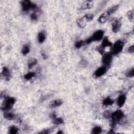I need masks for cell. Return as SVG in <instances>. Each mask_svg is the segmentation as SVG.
<instances>
[{
  "instance_id": "obj_17",
  "label": "cell",
  "mask_w": 134,
  "mask_h": 134,
  "mask_svg": "<svg viewBox=\"0 0 134 134\" xmlns=\"http://www.w3.org/2000/svg\"><path fill=\"white\" fill-rule=\"evenodd\" d=\"M2 73L6 79H9V77L11 76V73H10L9 70L6 67H4L3 68Z\"/></svg>"
},
{
  "instance_id": "obj_15",
  "label": "cell",
  "mask_w": 134,
  "mask_h": 134,
  "mask_svg": "<svg viewBox=\"0 0 134 134\" xmlns=\"http://www.w3.org/2000/svg\"><path fill=\"white\" fill-rule=\"evenodd\" d=\"M46 39V36L45 34L43 32L39 33L38 35V41L39 43L42 44L43 43L45 40Z\"/></svg>"
},
{
  "instance_id": "obj_13",
  "label": "cell",
  "mask_w": 134,
  "mask_h": 134,
  "mask_svg": "<svg viewBox=\"0 0 134 134\" xmlns=\"http://www.w3.org/2000/svg\"><path fill=\"white\" fill-rule=\"evenodd\" d=\"M126 96L124 94H122L119 96L117 98V105L119 107H123L126 102Z\"/></svg>"
},
{
  "instance_id": "obj_21",
  "label": "cell",
  "mask_w": 134,
  "mask_h": 134,
  "mask_svg": "<svg viewBox=\"0 0 134 134\" xmlns=\"http://www.w3.org/2000/svg\"><path fill=\"white\" fill-rule=\"evenodd\" d=\"M35 73L34 72H29L24 75V79L26 80H29L35 77Z\"/></svg>"
},
{
  "instance_id": "obj_8",
  "label": "cell",
  "mask_w": 134,
  "mask_h": 134,
  "mask_svg": "<svg viewBox=\"0 0 134 134\" xmlns=\"http://www.w3.org/2000/svg\"><path fill=\"white\" fill-rule=\"evenodd\" d=\"M112 45H113L112 43L110 42L107 37H105L103 39V40L102 43L101 44V45L100 46V48H99V50H100L101 51H103V49L105 48L108 47H111L112 46Z\"/></svg>"
},
{
  "instance_id": "obj_18",
  "label": "cell",
  "mask_w": 134,
  "mask_h": 134,
  "mask_svg": "<svg viewBox=\"0 0 134 134\" xmlns=\"http://www.w3.org/2000/svg\"><path fill=\"white\" fill-rule=\"evenodd\" d=\"M53 123L54 124L57 125H59L60 124H62L63 123V120L60 117H55L54 118V121Z\"/></svg>"
},
{
  "instance_id": "obj_1",
  "label": "cell",
  "mask_w": 134,
  "mask_h": 134,
  "mask_svg": "<svg viewBox=\"0 0 134 134\" xmlns=\"http://www.w3.org/2000/svg\"><path fill=\"white\" fill-rule=\"evenodd\" d=\"M124 117V114L121 110H117L114 113H113L111 115V117L112 118V126H114L116 125V123L119 122Z\"/></svg>"
},
{
  "instance_id": "obj_7",
  "label": "cell",
  "mask_w": 134,
  "mask_h": 134,
  "mask_svg": "<svg viewBox=\"0 0 134 134\" xmlns=\"http://www.w3.org/2000/svg\"><path fill=\"white\" fill-rule=\"evenodd\" d=\"M113 55L111 53H106L103 57L102 62L106 66H108L112 60Z\"/></svg>"
},
{
  "instance_id": "obj_24",
  "label": "cell",
  "mask_w": 134,
  "mask_h": 134,
  "mask_svg": "<svg viewBox=\"0 0 134 134\" xmlns=\"http://www.w3.org/2000/svg\"><path fill=\"white\" fill-rule=\"evenodd\" d=\"M4 117L8 120H12L14 118V115L12 113H7L5 114Z\"/></svg>"
},
{
  "instance_id": "obj_19",
  "label": "cell",
  "mask_w": 134,
  "mask_h": 134,
  "mask_svg": "<svg viewBox=\"0 0 134 134\" xmlns=\"http://www.w3.org/2000/svg\"><path fill=\"white\" fill-rule=\"evenodd\" d=\"M102 131V129L101 127L95 126V127L93 129L92 133V134H98L101 133Z\"/></svg>"
},
{
  "instance_id": "obj_10",
  "label": "cell",
  "mask_w": 134,
  "mask_h": 134,
  "mask_svg": "<svg viewBox=\"0 0 134 134\" xmlns=\"http://www.w3.org/2000/svg\"><path fill=\"white\" fill-rule=\"evenodd\" d=\"M110 15H111V14L109 13L108 11L103 13L98 18L99 22L101 23H105L109 19Z\"/></svg>"
},
{
  "instance_id": "obj_27",
  "label": "cell",
  "mask_w": 134,
  "mask_h": 134,
  "mask_svg": "<svg viewBox=\"0 0 134 134\" xmlns=\"http://www.w3.org/2000/svg\"><path fill=\"white\" fill-rule=\"evenodd\" d=\"M134 69H132L130 70L126 74V76L128 77H133L134 76Z\"/></svg>"
},
{
  "instance_id": "obj_30",
  "label": "cell",
  "mask_w": 134,
  "mask_h": 134,
  "mask_svg": "<svg viewBox=\"0 0 134 134\" xmlns=\"http://www.w3.org/2000/svg\"><path fill=\"white\" fill-rule=\"evenodd\" d=\"M128 52L130 54H133L134 52V47L133 45L130 46L128 48Z\"/></svg>"
},
{
  "instance_id": "obj_16",
  "label": "cell",
  "mask_w": 134,
  "mask_h": 134,
  "mask_svg": "<svg viewBox=\"0 0 134 134\" xmlns=\"http://www.w3.org/2000/svg\"><path fill=\"white\" fill-rule=\"evenodd\" d=\"M114 102V100H113V99H111V98H106L105 99H104V101H103V105L106 106H111L113 104Z\"/></svg>"
},
{
  "instance_id": "obj_2",
  "label": "cell",
  "mask_w": 134,
  "mask_h": 134,
  "mask_svg": "<svg viewBox=\"0 0 134 134\" xmlns=\"http://www.w3.org/2000/svg\"><path fill=\"white\" fill-rule=\"evenodd\" d=\"M94 18V16L93 14H89L85 15L82 17L81 18L79 19L77 21V24L81 28H83L89 22H90Z\"/></svg>"
},
{
  "instance_id": "obj_9",
  "label": "cell",
  "mask_w": 134,
  "mask_h": 134,
  "mask_svg": "<svg viewBox=\"0 0 134 134\" xmlns=\"http://www.w3.org/2000/svg\"><path fill=\"white\" fill-rule=\"evenodd\" d=\"M106 72V68L105 67L99 68L94 72V75L96 78H99L103 76Z\"/></svg>"
},
{
  "instance_id": "obj_20",
  "label": "cell",
  "mask_w": 134,
  "mask_h": 134,
  "mask_svg": "<svg viewBox=\"0 0 134 134\" xmlns=\"http://www.w3.org/2000/svg\"><path fill=\"white\" fill-rule=\"evenodd\" d=\"M18 129L15 126H12L9 128V132L11 134H15L18 133Z\"/></svg>"
},
{
  "instance_id": "obj_31",
  "label": "cell",
  "mask_w": 134,
  "mask_h": 134,
  "mask_svg": "<svg viewBox=\"0 0 134 134\" xmlns=\"http://www.w3.org/2000/svg\"><path fill=\"white\" fill-rule=\"evenodd\" d=\"M57 134H63V132L59 131V132H58L57 133Z\"/></svg>"
},
{
  "instance_id": "obj_6",
  "label": "cell",
  "mask_w": 134,
  "mask_h": 134,
  "mask_svg": "<svg viewBox=\"0 0 134 134\" xmlns=\"http://www.w3.org/2000/svg\"><path fill=\"white\" fill-rule=\"evenodd\" d=\"M22 6L23 11L25 12L28 11L31 9H36L37 8V5L27 0H25L22 2Z\"/></svg>"
},
{
  "instance_id": "obj_23",
  "label": "cell",
  "mask_w": 134,
  "mask_h": 134,
  "mask_svg": "<svg viewBox=\"0 0 134 134\" xmlns=\"http://www.w3.org/2000/svg\"><path fill=\"white\" fill-rule=\"evenodd\" d=\"M37 60L35 59H32L31 60H30L28 62V67L29 69L32 68L33 66H35V64H36L37 63Z\"/></svg>"
},
{
  "instance_id": "obj_4",
  "label": "cell",
  "mask_w": 134,
  "mask_h": 134,
  "mask_svg": "<svg viewBox=\"0 0 134 134\" xmlns=\"http://www.w3.org/2000/svg\"><path fill=\"white\" fill-rule=\"evenodd\" d=\"M124 47V43L121 40H118L112 45L111 54L112 55L119 54L122 51Z\"/></svg>"
},
{
  "instance_id": "obj_12",
  "label": "cell",
  "mask_w": 134,
  "mask_h": 134,
  "mask_svg": "<svg viewBox=\"0 0 134 134\" xmlns=\"http://www.w3.org/2000/svg\"><path fill=\"white\" fill-rule=\"evenodd\" d=\"M121 24L119 21L116 20L112 24V31L114 33H117L121 29Z\"/></svg>"
},
{
  "instance_id": "obj_3",
  "label": "cell",
  "mask_w": 134,
  "mask_h": 134,
  "mask_svg": "<svg viewBox=\"0 0 134 134\" xmlns=\"http://www.w3.org/2000/svg\"><path fill=\"white\" fill-rule=\"evenodd\" d=\"M104 36V32L102 30H98L95 32L92 37L86 41V43L89 44L92 42H98V41L101 40Z\"/></svg>"
},
{
  "instance_id": "obj_28",
  "label": "cell",
  "mask_w": 134,
  "mask_h": 134,
  "mask_svg": "<svg viewBox=\"0 0 134 134\" xmlns=\"http://www.w3.org/2000/svg\"><path fill=\"white\" fill-rule=\"evenodd\" d=\"M118 9V6H115L114 7H113V8H112L111 9H110L109 10V12L110 14H111V13H114L115 12L117 9Z\"/></svg>"
},
{
  "instance_id": "obj_5",
  "label": "cell",
  "mask_w": 134,
  "mask_h": 134,
  "mask_svg": "<svg viewBox=\"0 0 134 134\" xmlns=\"http://www.w3.org/2000/svg\"><path fill=\"white\" fill-rule=\"evenodd\" d=\"M15 102V99L13 98H6L4 102V103L3 104L1 108L3 111H8V110L11 109L13 105L14 104Z\"/></svg>"
},
{
  "instance_id": "obj_29",
  "label": "cell",
  "mask_w": 134,
  "mask_h": 134,
  "mask_svg": "<svg viewBox=\"0 0 134 134\" xmlns=\"http://www.w3.org/2000/svg\"><path fill=\"white\" fill-rule=\"evenodd\" d=\"M30 18H31V19H32V20H36L37 19V16L35 13L32 14L31 15Z\"/></svg>"
},
{
  "instance_id": "obj_22",
  "label": "cell",
  "mask_w": 134,
  "mask_h": 134,
  "mask_svg": "<svg viewBox=\"0 0 134 134\" xmlns=\"http://www.w3.org/2000/svg\"><path fill=\"white\" fill-rule=\"evenodd\" d=\"M29 51H30V49L28 46H27L26 45L24 46V47H23L22 50V53L24 55H26L27 54L29 53Z\"/></svg>"
},
{
  "instance_id": "obj_11",
  "label": "cell",
  "mask_w": 134,
  "mask_h": 134,
  "mask_svg": "<svg viewBox=\"0 0 134 134\" xmlns=\"http://www.w3.org/2000/svg\"><path fill=\"white\" fill-rule=\"evenodd\" d=\"M93 6V2L92 1H86L82 3L81 9H91Z\"/></svg>"
},
{
  "instance_id": "obj_25",
  "label": "cell",
  "mask_w": 134,
  "mask_h": 134,
  "mask_svg": "<svg viewBox=\"0 0 134 134\" xmlns=\"http://www.w3.org/2000/svg\"><path fill=\"white\" fill-rule=\"evenodd\" d=\"M83 44V42L82 40L77 41V42L75 44V47L77 49H79L82 46Z\"/></svg>"
},
{
  "instance_id": "obj_14",
  "label": "cell",
  "mask_w": 134,
  "mask_h": 134,
  "mask_svg": "<svg viewBox=\"0 0 134 134\" xmlns=\"http://www.w3.org/2000/svg\"><path fill=\"white\" fill-rule=\"evenodd\" d=\"M63 101L60 99H57L53 101L50 104V107L51 108H56L61 106L63 104Z\"/></svg>"
},
{
  "instance_id": "obj_26",
  "label": "cell",
  "mask_w": 134,
  "mask_h": 134,
  "mask_svg": "<svg viewBox=\"0 0 134 134\" xmlns=\"http://www.w3.org/2000/svg\"><path fill=\"white\" fill-rule=\"evenodd\" d=\"M127 16H128V18L129 20H133V18H134V11H133V10L130 11L128 13Z\"/></svg>"
}]
</instances>
